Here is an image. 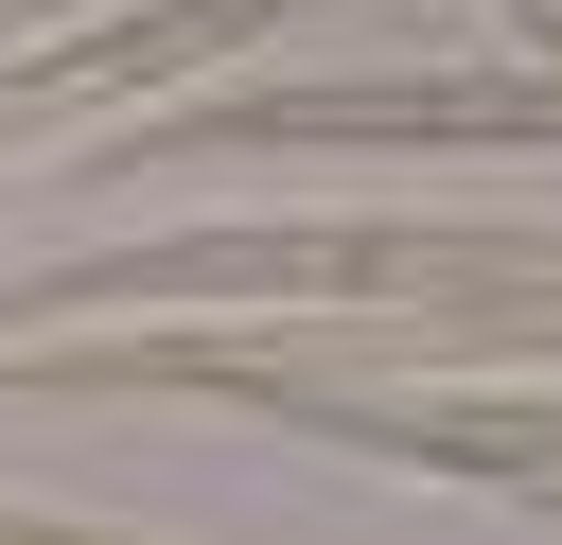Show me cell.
Wrapping results in <instances>:
<instances>
[{
    "instance_id": "7a4b0ae2",
    "label": "cell",
    "mask_w": 562,
    "mask_h": 545,
    "mask_svg": "<svg viewBox=\"0 0 562 545\" xmlns=\"http://www.w3.org/2000/svg\"><path fill=\"white\" fill-rule=\"evenodd\" d=\"M544 492H562V475H544Z\"/></svg>"
},
{
    "instance_id": "6da1fadb",
    "label": "cell",
    "mask_w": 562,
    "mask_h": 545,
    "mask_svg": "<svg viewBox=\"0 0 562 545\" xmlns=\"http://www.w3.org/2000/svg\"><path fill=\"white\" fill-rule=\"evenodd\" d=\"M562 88H246L176 141H544Z\"/></svg>"
}]
</instances>
